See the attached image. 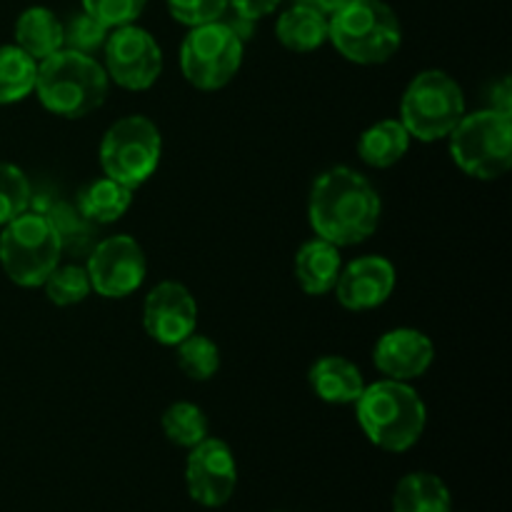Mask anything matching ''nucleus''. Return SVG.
Masks as SVG:
<instances>
[{
	"label": "nucleus",
	"mask_w": 512,
	"mask_h": 512,
	"mask_svg": "<svg viewBox=\"0 0 512 512\" xmlns=\"http://www.w3.org/2000/svg\"><path fill=\"white\" fill-rule=\"evenodd\" d=\"M383 200L375 185L348 165L320 173L310 188L308 220L315 235L338 248L360 245L378 230Z\"/></svg>",
	"instance_id": "1"
},
{
	"label": "nucleus",
	"mask_w": 512,
	"mask_h": 512,
	"mask_svg": "<svg viewBox=\"0 0 512 512\" xmlns=\"http://www.w3.org/2000/svg\"><path fill=\"white\" fill-rule=\"evenodd\" d=\"M355 415L365 438L385 453L415 448L428 425V410L418 390L403 380L383 378L365 385L355 400Z\"/></svg>",
	"instance_id": "2"
},
{
	"label": "nucleus",
	"mask_w": 512,
	"mask_h": 512,
	"mask_svg": "<svg viewBox=\"0 0 512 512\" xmlns=\"http://www.w3.org/2000/svg\"><path fill=\"white\" fill-rule=\"evenodd\" d=\"M110 90L108 73L93 55L60 48L38 63L35 90L48 113L78 120L95 113Z\"/></svg>",
	"instance_id": "3"
},
{
	"label": "nucleus",
	"mask_w": 512,
	"mask_h": 512,
	"mask_svg": "<svg viewBox=\"0 0 512 512\" xmlns=\"http://www.w3.org/2000/svg\"><path fill=\"white\" fill-rule=\"evenodd\" d=\"M328 40L355 65H380L403 45V25L385 0H350L328 18Z\"/></svg>",
	"instance_id": "4"
},
{
	"label": "nucleus",
	"mask_w": 512,
	"mask_h": 512,
	"mask_svg": "<svg viewBox=\"0 0 512 512\" xmlns=\"http://www.w3.org/2000/svg\"><path fill=\"white\" fill-rule=\"evenodd\" d=\"M63 235L53 218L38 210L3 225L0 233V265L5 275L20 288H43L45 278L60 265Z\"/></svg>",
	"instance_id": "5"
},
{
	"label": "nucleus",
	"mask_w": 512,
	"mask_h": 512,
	"mask_svg": "<svg viewBox=\"0 0 512 512\" xmlns=\"http://www.w3.org/2000/svg\"><path fill=\"white\" fill-rule=\"evenodd\" d=\"M465 113L463 88L453 75L438 68L415 75L400 100V123L420 143L448 138Z\"/></svg>",
	"instance_id": "6"
},
{
	"label": "nucleus",
	"mask_w": 512,
	"mask_h": 512,
	"mask_svg": "<svg viewBox=\"0 0 512 512\" xmlns=\"http://www.w3.org/2000/svg\"><path fill=\"white\" fill-rule=\"evenodd\" d=\"M453 163L475 180H495L512 165V115L483 108L465 113L448 135Z\"/></svg>",
	"instance_id": "7"
},
{
	"label": "nucleus",
	"mask_w": 512,
	"mask_h": 512,
	"mask_svg": "<svg viewBox=\"0 0 512 512\" xmlns=\"http://www.w3.org/2000/svg\"><path fill=\"white\" fill-rule=\"evenodd\" d=\"M163 155V135L145 115H125L100 140V168L105 178L135 190L155 175Z\"/></svg>",
	"instance_id": "8"
},
{
	"label": "nucleus",
	"mask_w": 512,
	"mask_h": 512,
	"mask_svg": "<svg viewBox=\"0 0 512 512\" xmlns=\"http://www.w3.org/2000/svg\"><path fill=\"white\" fill-rule=\"evenodd\" d=\"M245 58V40L228 20L195 25L180 43V70L193 88L213 93L238 75Z\"/></svg>",
	"instance_id": "9"
},
{
	"label": "nucleus",
	"mask_w": 512,
	"mask_h": 512,
	"mask_svg": "<svg viewBox=\"0 0 512 512\" xmlns=\"http://www.w3.org/2000/svg\"><path fill=\"white\" fill-rule=\"evenodd\" d=\"M103 68L110 83L125 90H148L163 73L160 43L140 25H120L103 45Z\"/></svg>",
	"instance_id": "10"
},
{
	"label": "nucleus",
	"mask_w": 512,
	"mask_h": 512,
	"mask_svg": "<svg viewBox=\"0 0 512 512\" xmlns=\"http://www.w3.org/2000/svg\"><path fill=\"white\" fill-rule=\"evenodd\" d=\"M85 270L93 293L100 298L120 300L133 295L145 283L148 260L133 235H110L95 245Z\"/></svg>",
	"instance_id": "11"
},
{
	"label": "nucleus",
	"mask_w": 512,
	"mask_h": 512,
	"mask_svg": "<svg viewBox=\"0 0 512 512\" xmlns=\"http://www.w3.org/2000/svg\"><path fill=\"white\" fill-rule=\"evenodd\" d=\"M185 488L203 508H223L238 488V463L230 445L220 438H205L190 448L185 460Z\"/></svg>",
	"instance_id": "12"
},
{
	"label": "nucleus",
	"mask_w": 512,
	"mask_h": 512,
	"mask_svg": "<svg viewBox=\"0 0 512 512\" xmlns=\"http://www.w3.org/2000/svg\"><path fill=\"white\" fill-rule=\"evenodd\" d=\"M143 328L155 343L175 348L198 328V303L183 283L163 280L143 303Z\"/></svg>",
	"instance_id": "13"
},
{
	"label": "nucleus",
	"mask_w": 512,
	"mask_h": 512,
	"mask_svg": "<svg viewBox=\"0 0 512 512\" xmlns=\"http://www.w3.org/2000/svg\"><path fill=\"white\" fill-rule=\"evenodd\" d=\"M398 283V270L383 255H363L353 263L343 265L335 283V298L345 310L365 313L375 310L390 300Z\"/></svg>",
	"instance_id": "14"
},
{
	"label": "nucleus",
	"mask_w": 512,
	"mask_h": 512,
	"mask_svg": "<svg viewBox=\"0 0 512 512\" xmlns=\"http://www.w3.org/2000/svg\"><path fill=\"white\" fill-rule=\"evenodd\" d=\"M373 363L385 378L410 383L423 378L435 363V345L423 330L393 328L378 338L373 348Z\"/></svg>",
	"instance_id": "15"
},
{
	"label": "nucleus",
	"mask_w": 512,
	"mask_h": 512,
	"mask_svg": "<svg viewBox=\"0 0 512 512\" xmlns=\"http://www.w3.org/2000/svg\"><path fill=\"white\" fill-rule=\"evenodd\" d=\"M313 393L328 405H355L365 390V378L353 360L343 355H323L308 373Z\"/></svg>",
	"instance_id": "16"
},
{
	"label": "nucleus",
	"mask_w": 512,
	"mask_h": 512,
	"mask_svg": "<svg viewBox=\"0 0 512 512\" xmlns=\"http://www.w3.org/2000/svg\"><path fill=\"white\" fill-rule=\"evenodd\" d=\"M343 270V255L338 245L328 243L323 238H310L300 245L295 255V278L303 293L308 295H328L333 293L335 283Z\"/></svg>",
	"instance_id": "17"
},
{
	"label": "nucleus",
	"mask_w": 512,
	"mask_h": 512,
	"mask_svg": "<svg viewBox=\"0 0 512 512\" xmlns=\"http://www.w3.org/2000/svg\"><path fill=\"white\" fill-rule=\"evenodd\" d=\"M15 45L40 63L63 48V20L45 5H30L15 20Z\"/></svg>",
	"instance_id": "18"
},
{
	"label": "nucleus",
	"mask_w": 512,
	"mask_h": 512,
	"mask_svg": "<svg viewBox=\"0 0 512 512\" xmlns=\"http://www.w3.org/2000/svg\"><path fill=\"white\" fill-rule=\"evenodd\" d=\"M275 35L293 53H313L328 43V18L303 3H293L278 15Z\"/></svg>",
	"instance_id": "19"
},
{
	"label": "nucleus",
	"mask_w": 512,
	"mask_h": 512,
	"mask_svg": "<svg viewBox=\"0 0 512 512\" xmlns=\"http://www.w3.org/2000/svg\"><path fill=\"white\" fill-rule=\"evenodd\" d=\"M410 133L400 120L385 118L365 128L358 138V155L370 168H393L410 148Z\"/></svg>",
	"instance_id": "20"
},
{
	"label": "nucleus",
	"mask_w": 512,
	"mask_h": 512,
	"mask_svg": "<svg viewBox=\"0 0 512 512\" xmlns=\"http://www.w3.org/2000/svg\"><path fill=\"white\" fill-rule=\"evenodd\" d=\"M393 512H453V498L438 475L408 473L395 485Z\"/></svg>",
	"instance_id": "21"
},
{
	"label": "nucleus",
	"mask_w": 512,
	"mask_h": 512,
	"mask_svg": "<svg viewBox=\"0 0 512 512\" xmlns=\"http://www.w3.org/2000/svg\"><path fill=\"white\" fill-rule=\"evenodd\" d=\"M133 203V190L113 178H95L78 193V210L85 220L108 225L123 218Z\"/></svg>",
	"instance_id": "22"
},
{
	"label": "nucleus",
	"mask_w": 512,
	"mask_h": 512,
	"mask_svg": "<svg viewBox=\"0 0 512 512\" xmlns=\"http://www.w3.org/2000/svg\"><path fill=\"white\" fill-rule=\"evenodd\" d=\"M38 78V60L18 45H0V105L20 103L33 95Z\"/></svg>",
	"instance_id": "23"
},
{
	"label": "nucleus",
	"mask_w": 512,
	"mask_h": 512,
	"mask_svg": "<svg viewBox=\"0 0 512 512\" xmlns=\"http://www.w3.org/2000/svg\"><path fill=\"white\" fill-rule=\"evenodd\" d=\"M163 433L165 438L170 440L178 448H195L198 443H203L210 435L208 415L203 413V408L195 403H188V400H178V403L168 405L163 413Z\"/></svg>",
	"instance_id": "24"
},
{
	"label": "nucleus",
	"mask_w": 512,
	"mask_h": 512,
	"mask_svg": "<svg viewBox=\"0 0 512 512\" xmlns=\"http://www.w3.org/2000/svg\"><path fill=\"white\" fill-rule=\"evenodd\" d=\"M178 353V365L190 380H213L220 370V348L208 338V335L190 333L188 338L175 345Z\"/></svg>",
	"instance_id": "25"
},
{
	"label": "nucleus",
	"mask_w": 512,
	"mask_h": 512,
	"mask_svg": "<svg viewBox=\"0 0 512 512\" xmlns=\"http://www.w3.org/2000/svg\"><path fill=\"white\" fill-rule=\"evenodd\" d=\"M43 288L50 303L58 305V308H70V305L83 303L93 293L85 265H58L45 278Z\"/></svg>",
	"instance_id": "26"
},
{
	"label": "nucleus",
	"mask_w": 512,
	"mask_h": 512,
	"mask_svg": "<svg viewBox=\"0 0 512 512\" xmlns=\"http://www.w3.org/2000/svg\"><path fill=\"white\" fill-rule=\"evenodd\" d=\"M33 205L30 180L18 165L0 163V225L10 223Z\"/></svg>",
	"instance_id": "27"
},
{
	"label": "nucleus",
	"mask_w": 512,
	"mask_h": 512,
	"mask_svg": "<svg viewBox=\"0 0 512 512\" xmlns=\"http://www.w3.org/2000/svg\"><path fill=\"white\" fill-rule=\"evenodd\" d=\"M110 28L88 15L85 10L75 13L73 18L63 20V48L75 50V53L93 55L103 50L105 40H108Z\"/></svg>",
	"instance_id": "28"
},
{
	"label": "nucleus",
	"mask_w": 512,
	"mask_h": 512,
	"mask_svg": "<svg viewBox=\"0 0 512 512\" xmlns=\"http://www.w3.org/2000/svg\"><path fill=\"white\" fill-rule=\"evenodd\" d=\"M83 10L108 25L110 30L120 25H130L143 15L148 0H80Z\"/></svg>",
	"instance_id": "29"
},
{
	"label": "nucleus",
	"mask_w": 512,
	"mask_h": 512,
	"mask_svg": "<svg viewBox=\"0 0 512 512\" xmlns=\"http://www.w3.org/2000/svg\"><path fill=\"white\" fill-rule=\"evenodd\" d=\"M165 5L173 20L188 28L223 20L230 10L228 0H165Z\"/></svg>",
	"instance_id": "30"
},
{
	"label": "nucleus",
	"mask_w": 512,
	"mask_h": 512,
	"mask_svg": "<svg viewBox=\"0 0 512 512\" xmlns=\"http://www.w3.org/2000/svg\"><path fill=\"white\" fill-rule=\"evenodd\" d=\"M283 0H228L230 10L240 18H248V20H260L265 15L275 13L280 8Z\"/></svg>",
	"instance_id": "31"
},
{
	"label": "nucleus",
	"mask_w": 512,
	"mask_h": 512,
	"mask_svg": "<svg viewBox=\"0 0 512 512\" xmlns=\"http://www.w3.org/2000/svg\"><path fill=\"white\" fill-rule=\"evenodd\" d=\"M510 93H512V88H510V80H508V78H505L503 83L493 85V95H495V98H490V105H488V108L500 110V113H508V115H512V100H510Z\"/></svg>",
	"instance_id": "32"
},
{
	"label": "nucleus",
	"mask_w": 512,
	"mask_h": 512,
	"mask_svg": "<svg viewBox=\"0 0 512 512\" xmlns=\"http://www.w3.org/2000/svg\"><path fill=\"white\" fill-rule=\"evenodd\" d=\"M295 3H303L308 5V8L318 10V13H323L325 18H333L338 10H343L345 5L350 3V0H295Z\"/></svg>",
	"instance_id": "33"
}]
</instances>
